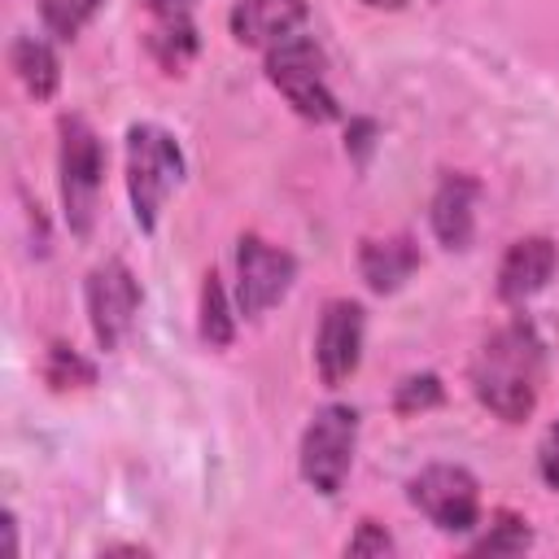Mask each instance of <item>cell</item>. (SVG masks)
Segmentation results:
<instances>
[{"instance_id": "cell-3", "label": "cell", "mask_w": 559, "mask_h": 559, "mask_svg": "<svg viewBox=\"0 0 559 559\" xmlns=\"http://www.w3.org/2000/svg\"><path fill=\"white\" fill-rule=\"evenodd\" d=\"M61 205H66V223L70 231L83 240L92 236L96 223V205H100V183H105V144L92 131L87 118L66 114L61 118Z\"/></svg>"}, {"instance_id": "cell-20", "label": "cell", "mask_w": 559, "mask_h": 559, "mask_svg": "<svg viewBox=\"0 0 559 559\" xmlns=\"http://www.w3.org/2000/svg\"><path fill=\"white\" fill-rule=\"evenodd\" d=\"M441 397H445V389H441V380H437L432 371H424V376H406V380L397 384V393H393V411H397V415L432 411V406H441Z\"/></svg>"}, {"instance_id": "cell-4", "label": "cell", "mask_w": 559, "mask_h": 559, "mask_svg": "<svg viewBox=\"0 0 559 559\" xmlns=\"http://www.w3.org/2000/svg\"><path fill=\"white\" fill-rule=\"evenodd\" d=\"M266 79L284 92V100L310 118V122H332L341 118V105L328 87V61L323 48L310 35H288L284 44L266 48Z\"/></svg>"}, {"instance_id": "cell-21", "label": "cell", "mask_w": 559, "mask_h": 559, "mask_svg": "<svg viewBox=\"0 0 559 559\" xmlns=\"http://www.w3.org/2000/svg\"><path fill=\"white\" fill-rule=\"evenodd\" d=\"M389 550H393V537H389V528L376 524V520H362L358 533L345 542V555H389Z\"/></svg>"}, {"instance_id": "cell-22", "label": "cell", "mask_w": 559, "mask_h": 559, "mask_svg": "<svg viewBox=\"0 0 559 559\" xmlns=\"http://www.w3.org/2000/svg\"><path fill=\"white\" fill-rule=\"evenodd\" d=\"M537 472L550 489H559V424H550L542 445H537Z\"/></svg>"}, {"instance_id": "cell-6", "label": "cell", "mask_w": 559, "mask_h": 559, "mask_svg": "<svg viewBox=\"0 0 559 559\" xmlns=\"http://www.w3.org/2000/svg\"><path fill=\"white\" fill-rule=\"evenodd\" d=\"M406 498L441 528V533H467L480 520V485L459 463H428L406 480Z\"/></svg>"}, {"instance_id": "cell-2", "label": "cell", "mask_w": 559, "mask_h": 559, "mask_svg": "<svg viewBox=\"0 0 559 559\" xmlns=\"http://www.w3.org/2000/svg\"><path fill=\"white\" fill-rule=\"evenodd\" d=\"M183 179V148L166 127L135 122L127 131V192H131V214L140 231L157 227V214L166 197Z\"/></svg>"}, {"instance_id": "cell-13", "label": "cell", "mask_w": 559, "mask_h": 559, "mask_svg": "<svg viewBox=\"0 0 559 559\" xmlns=\"http://www.w3.org/2000/svg\"><path fill=\"white\" fill-rule=\"evenodd\" d=\"M358 271L371 293H397L419 271V245L406 231L393 236H367L358 245Z\"/></svg>"}, {"instance_id": "cell-18", "label": "cell", "mask_w": 559, "mask_h": 559, "mask_svg": "<svg viewBox=\"0 0 559 559\" xmlns=\"http://www.w3.org/2000/svg\"><path fill=\"white\" fill-rule=\"evenodd\" d=\"M528 546H533L528 524H524L515 511H498V515L489 520V528L472 542V555H520V550H528Z\"/></svg>"}, {"instance_id": "cell-17", "label": "cell", "mask_w": 559, "mask_h": 559, "mask_svg": "<svg viewBox=\"0 0 559 559\" xmlns=\"http://www.w3.org/2000/svg\"><path fill=\"white\" fill-rule=\"evenodd\" d=\"M44 380H48V389H57V393H66V389H87V384H96V367L79 354V349H70V345H48V358H44Z\"/></svg>"}, {"instance_id": "cell-12", "label": "cell", "mask_w": 559, "mask_h": 559, "mask_svg": "<svg viewBox=\"0 0 559 559\" xmlns=\"http://www.w3.org/2000/svg\"><path fill=\"white\" fill-rule=\"evenodd\" d=\"M476 197H480V183L472 175H463V170H450L432 192L428 218H432L437 240L450 253H463L472 245V236H476Z\"/></svg>"}, {"instance_id": "cell-11", "label": "cell", "mask_w": 559, "mask_h": 559, "mask_svg": "<svg viewBox=\"0 0 559 559\" xmlns=\"http://www.w3.org/2000/svg\"><path fill=\"white\" fill-rule=\"evenodd\" d=\"M306 0H236L231 4V39L245 48H275L306 22Z\"/></svg>"}, {"instance_id": "cell-7", "label": "cell", "mask_w": 559, "mask_h": 559, "mask_svg": "<svg viewBox=\"0 0 559 559\" xmlns=\"http://www.w3.org/2000/svg\"><path fill=\"white\" fill-rule=\"evenodd\" d=\"M297 280V258L262 236H240L236 240V301L245 319H262L275 301L288 297Z\"/></svg>"}, {"instance_id": "cell-19", "label": "cell", "mask_w": 559, "mask_h": 559, "mask_svg": "<svg viewBox=\"0 0 559 559\" xmlns=\"http://www.w3.org/2000/svg\"><path fill=\"white\" fill-rule=\"evenodd\" d=\"M105 0H39V17H44V31L57 35V39H74L96 13H100Z\"/></svg>"}, {"instance_id": "cell-15", "label": "cell", "mask_w": 559, "mask_h": 559, "mask_svg": "<svg viewBox=\"0 0 559 559\" xmlns=\"http://www.w3.org/2000/svg\"><path fill=\"white\" fill-rule=\"evenodd\" d=\"M201 39L192 26V13H162L148 26V52L166 74H183V66L197 57Z\"/></svg>"}, {"instance_id": "cell-9", "label": "cell", "mask_w": 559, "mask_h": 559, "mask_svg": "<svg viewBox=\"0 0 559 559\" xmlns=\"http://www.w3.org/2000/svg\"><path fill=\"white\" fill-rule=\"evenodd\" d=\"M362 332H367V310L349 297H332L319 314V332H314V367L319 380L328 389L345 384L358 362H362Z\"/></svg>"}, {"instance_id": "cell-16", "label": "cell", "mask_w": 559, "mask_h": 559, "mask_svg": "<svg viewBox=\"0 0 559 559\" xmlns=\"http://www.w3.org/2000/svg\"><path fill=\"white\" fill-rule=\"evenodd\" d=\"M197 332L210 349H227L231 336H236V319H231V306H227V293H223V280L218 271H205L201 280V319H197Z\"/></svg>"}, {"instance_id": "cell-1", "label": "cell", "mask_w": 559, "mask_h": 559, "mask_svg": "<svg viewBox=\"0 0 559 559\" xmlns=\"http://www.w3.org/2000/svg\"><path fill=\"white\" fill-rule=\"evenodd\" d=\"M542 336L528 319L502 323L472 358V393L502 424H524L542 393Z\"/></svg>"}, {"instance_id": "cell-24", "label": "cell", "mask_w": 559, "mask_h": 559, "mask_svg": "<svg viewBox=\"0 0 559 559\" xmlns=\"http://www.w3.org/2000/svg\"><path fill=\"white\" fill-rule=\"evenodd\" d=\"M4 555L9 559L17 555V520H13V511H4Z\"/></svg>"}, {"instance_id": "cell-5", "label": "cell", "mask_w": 559, "mask_h": 559, "mask_svg": "<svg viewBox=\"0 0 559 559\" xmlns=\"http://www.w3.org/2000/svg\"><path fill=\"white\" fill-rule=\"evenodd\" d=\"M354 445H358V411L345 402H332L323 411H314V419L301 432V476L314 493L332 498L341 493L349 463H354Z\"/></svg>"}, {"instance_id": "cell-14", "label": "cell", "mask_w": 559, "mask_h": 559, "mask_svg": "<svg viewBox=\"0 0 559 559\" xmlns=\"http://www.w3.org/2000/svg\"><path fill=\"white\" fill-rule=\"evenodd\" d=\"M9 66L17 74V83L35 96V100H52L57 87H61V61L52 52L48 39H35V35H17L13 48H9Z\"/></svg>"}, {"instance_id": "cell-23", "label": "cell", "mask_w": 559, "mask_h": 559, "mask_svg": "<svg viewBox=\"0 0 559 559\" xmlns=\"http://www.w3.org/2000/svg\"><path fill=\"white\" fill-rule=\"evenodd\" d=\"M144 4H148L153 17H162V13H192L197 0H144Z\"/></svg>"}, {"instance_id": "cell-10", "label": "cell", "mask_w": 559, "mask_h": 559, "mask_svg": "<svg viewBox=\"0 0 559 559\" xmlns=\"http://www.w3.org/2000/svg\"><path fill=\"white\" fill-rule=\"evenodd\" d=\"M555 266H559V245L550 236H520L498 266V297L511 306L528 301L550 284Z\"/></svg>"}, {"instance_id": "cell-8", "label": "cell", "mask_w": 559, "mask_h": 559, "mask_svg": "<svg viewBox=\"0 0 559 559\" xmlns=\"http://www.w3.org/2000/svg\"><path fill=\"white\" fill-rule=\"evenodd\" d=\"M83 293H87V319H92L96 345L100 349H118L122 336L135 323V310H140V284H135V275L127 271V262L109 258V262L92 266Z\"/></svg>"}, {"instance_id": "cell-25", "label": "cell", "mask_w": 559, "mask_h": 559, "mask_svg": "<svg viewBox=\"0 0 559 559\" xmlns=\"http://www.w3.org/2000/svg\"><path fill=\"white\" fill-rule=\"evenodd\" d=\"M367 4H371V9H402L406 0H367Z\"/></svg>"}]
</instances>
